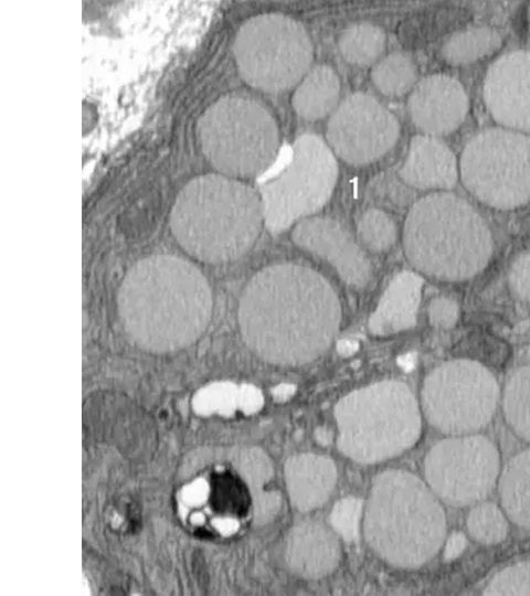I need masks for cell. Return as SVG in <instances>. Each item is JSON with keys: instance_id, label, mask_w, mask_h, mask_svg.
Wrapping results in <instances>:
<instances>
[{"instance_id": "1", "label": "cell", "mask_w": 530, "mask_h": 596, "mask_svg": "<svg viewBox=\"0 0 530 596\" xmlns=\"http://www.w3.org/2000/svg\"><path fill=\"white\" fill-rule=\"evenodd\" d=\"M341 320L337 294L317 272L276 264L258 272L244 288L239 324L248 348L262 359L299 365L321 355Z\"/></svg>"}, {"instance_id": "2", "label": "cell", "mask_w": 530, "mask_h": 596, "mask_svg": "<svg viewBox=\"0 0 530 596\" xmlns=\"http://www.w3.org/2000/svg\"><path fill=\"white\" fill-rule=\"evenodd\" d=\"M121 323L146 350L168 352L194 342L212 315V294L202 273L173 255H152L125 275L117 297Z\"/></svg>"}, {"instance_id": "3", "label": "cell", "mask_w": 530, "mask_h": 596, "mask_svg": "<svg viewBox=\"0 0 530 596\" xmlns=\"http://www.w3.org/2000/svg\"><path fill=\"white\" fill-rule=\"evenodd\" d=\"M264 224L259 195L250 185L223 174L192 179L178 194L170 228L194 258L220 264L246 254Z\"/></svg>"}, {"instance_id": "4", "label": "cell", "mask_w": 530, "mask_h": 596, "mask_svg": "<svg viewBox=\"0 0 530 596\" xmlns=\"http://www.w3.org/2000/svg\"><path fill=\"white\" fill-rule=\"evenodd\" d=\"M403 245L418 270L445 280H464L480 273L492 254V237L481 216L464 199L433 193L409 211Z\"/></svg>"}, {"instance_id": "5", "label": "cell", "mask_w": 530, "mask_h": 596, "mask_svg": "<svg viewBox=\"0 0 530 596\" xmlns=\"http://www.w3.org/2000/svg\"><path fill=\"white\" fill-rule=\"evenodd\" d=\"M364 532L370 546L383 560L414 568L430 561L443 544L445 514L416 476L388 470L374 479Z\"/></svg>"}, {"instance_id": "6", "label": "cell", "mask_w": 530, "mask_h": 596, "mask_svg": "<svg viewBox=\"0 0 530 596\" xmlns=\"http://www.w3.org/2000/svg\"><path fill=\"white\" fill-rule=\"evenodd\" d=\"M335 417L339 449L361 464L401 454L421 433L417 402L399 381H382L349 393L336 405Z\"/></svg>"}, {"instance_id": "7", "label": "cell", "mask_w": 530, "mask_h": 596, "mask_svg": "<svg viewBox=\"0 0 530 596\" xmlns=\"http://www.w3.org/2000/svg\"><path fill=\"white\" fill-rule=\"evenodd\" d=\"M197 137L208 162L231 178H253L274 161L279 148L276 120L257 100L227 95L200 116Z\"/></svg>"}, {"instance_id": "8", "label": "cell", "mask_w": 530, "mask_h": 596, "mask_svg": "<svg viewBox=\"0 0 530 596\" xmlns=\"http://www.w3.org/2000/svg\"><path fill=\"white\" fill-rule=\"evenodd\" d=\"M233 54L245 83L274 94L303 79L310 70L314 49L300 22L280 13H264L241 25Z\"/></svg>"}, {"instance_id": "9", "label": "cell", "mask_w": 530, "mask_h": 596, "mask_svg": "<svg viewBox=\"0 0 530 596\" xmlns=\"http://www.w3.org/2000/svg\"><path fill=\"white\" fill-rule=\"evenodd\" d=\"M338 163L319 136L304 134L293 146L289 162L259 189L264 224L278 234L316 213L329 200Z\"/></svg>"}, {"instance_id": "10", "label": "cell", "mask_w": 530, "mask_h": 596, "mask_svg": "<svg viewBox=\"0 0 530 596\" xmlns=\"http://www.w3.org/2000/svg\"><path fill=\"white\" fill-rule=\"evenodd\" d=\"M465 188L483 203L510 210L530 201V137L501 128L475 135L460 157Z\"/></svg>"}, {"instance_id": "11", "label": "cell", "mask_w": 530, "mask_h": 596, "mask_svg": "<svg viewBox=\"0 0 530 596\" xmlns=\"http://www.w3.org/2000/svg\"><path fill=\"white\" fill-rule=\"evenodd\" d=\"M499 400V386L483 364L452 360L425 379L422 404L428 422L446 434L464 435L486 426Z\"/></svg>"}, {"instance_id": "12", "label": "cell", "mask_w": 530, "mask_h": 596, "mask_svg": "<svg viewBox=\"0 0 530 596\" xmlns=\"http://www.w3.org/2000/svg\"><path fill=\"white\" fill-rule=\"evenodd\" d=\"M499 468L496 446L480 435L444 439L432 447L424 462L432 490L456 507L483 500L491 491Z\"/></svg>"}, {"instance_id": "13", "label": "cell", "mask_w": 530, "mask_h": 596, "mask_svg": "<svg viewBox=\"0 0 530 596\" xmlns=\"http://www.w3.org/2000/svg\"><path fill=\"white\" fill-rule=\"evenodd\" d=\"M400 135L396 117L373 96L358 92L331 114L326 137L333 152L348 163H371L395 145Z\"/></svg>"}, {"instance_id": "14", "label": "cell", "mask_w": 530, "mask_h": 596, "mask_svg": "<svg viewBox=\"0 0 530 596\" xmlns=\"http://www.w3.org/2000/svg\"><path fill=\"white\" fill-rule=\"evenodd\" d=\"M484 99L499 124L517 130H530V51L500 56L488 70Z\"/></svg>"}, {"instance_id": "15", "label": "cell", "mask_w": 530, "mask_h": 596, "mask_svg": "<svg viewBox=\"0 0 530 596\" xmlns=\"http://www.w3.org/2000/svg\"><path fill=\"white\" fill-rule=\"evenodd\" d=\"M292 237L301 248L335 267L349 285L364 287L371 277L370 262L348 231L333 219L316 216L301 220Z\"/></svg>"}, {"instance_id": "16", "label": "cell", "mask_w": 530, "mask_h": 596, "mask_svg": "<svg viewBox=\"0 0 530 596\" xmlns=\"http://www.w3.org/2000/svg\"><path fill=\"white\" fill-rule=\"evenodd\" d=\"M407 110L413 124L426 135H447L465 120L468 97L457 79L434 74L415 85Z\"/></svg>"}, {"instance_id": "17", "label": "cell", "mask_w": 530, "mask_h": 596, "mask_svg": "<svg viewBox=\"0 0 530 596\" xmlns=\"http://www.w3.org/2000/svg\"><path fill=\"white\" fill-rule=\"evenodd\" d=\"M286 562L305 578H320L331 573L340 558L337 538L321 523L301 521L288 533Z\"/></svg>"}, {"instance_id": "18", "label": "cell", "mask_w": 530, "mask_h": 596, "mask_svg": "<svg viewBox=\"0 0 530 596\" xmlns=\"http://www.w3.org/2000/svg\"><path fill=\"white\" fill-rule=\"evenodd\" d=\"M409 185L422 190H447L457 181V161L452 150L430 135L415 136L399 171Z\"/></svg>"}, {"instance_id": "19", "label": "cell", "mask_w": 530, "mask_h": 596, "mask_svg": "<svg viewBox=\"0 0 530 596\" xmlns=\"http://www.w3.org/2000/svg\"><path fill=\"white\" fill-rule=\"evenodd\" d=\"M337 478L335 464L327 457L300 454L285 464V479L293 504L300 511L318 508L329 498Z\"/></svg>"}, {"instance_id": "20", "label": "cell", "mask_w": 530, "mask_h": 596, "mask_svg": "<svg viewBox=\"0 0 530 596\" xmlns=\"http://www.w3.org/2000/svg\"><path fill=\"white\" fill-rule=\"evenodd\" d=\"M423 279L411 272L398 274L389 284L369 320L374 334H390L413 327L421 301Z\"/></svg>"}, {"instance_id": "21", "label": "cell", "mask_w": 530, "mask_h": 596, "mask_svg": "<svg viewBox=\"0 0 530 596\" xmlns=\"http://www.w3.org/2000/svg\"><path fill=\"white\" fill-rule=\"evenodd\" d=\"M340 97V81L328 65L311 67L292 97V105L301 118L318 120L333 113Z\"/></svg>"}, {"instance_id": "22", "label": "cell", "mask_w": 530, "mask_h": 596, "mask_svg": "<svg viewBox=\"0 0 530 596\" xmlns=\"http://www.w3.org/2000/svg\"><path fill=\"white\" fill-rule=\"evenodd\" d=\"M499 493L507 515L530 530V449L508 462L500 477Z\"/></svg>"}, {"instance_id": "23", "label": "cell", "mask_w": 530, "mask_h": 596, "mask_svg": "<svg viewBox=\"0 0 530 596\" xmlns=\"http://www.w3.org/2000/svg\"><path fill=\"white\" fill-rule=\"evenodd\" d=\"M384 31L372 23H354L344 29L339 38V50L347 62L368 66L378 62L385 49Z\"/></svg>"}, {"instance_id": "24", "label": "cell", "mask_w": 530, "mask_h": 596, "mask_svg": "<svg viewBox=\"0 0 530 596\" xmlns=\"http://www.w3.org/2000/svg\"><path fill=\"white\" fill-rule=\"evenodd\" d=\"M501 44L499 34L487 26L466 29L454 33L443 45L442 55L453 65L475 62L491 54Z\"/></svg>"}, {"instance_id": "25", "label": "cell", "mask_w": 530, "mask_h": 596, "mask_svg": "<svg viewBox=\"0 0 530 596\" xmlns=\"http://www.w3.org/2000/svg\"><path fill=\"white\" fill-rule=\"evenodd\" d=\"M502 408L512 430L530 441V364L519 368L508 380Z\"/></svg>"}, {"instance_id": "26", "label": "cell", "mask_w": 530, "mask_h": 596, "mask_svg": "<svg viewBox=\"0 0 530 596\" xmlns=\"http://www.w3.org/2000/svg\"><path fill=\"white\" fill-rule=\"evenodd\" d=\"M416 67L403 53H391L378 61L371 71L375 87L386 96H401L407 93L416 81Z\"/></svg>"}, {"instance_id": "27", "label": "cell", "mask_w": 530, "mask_h": 596, "mask_svg": "<svg viewBox=\"0 0 530 596\" xmlns=\"http://www.w3.org/2000/svg\"><path fill=\"white\" fill-rule=\"evenodd\" d=\"M358 234L367 247L373 252H385L396 240V226L385 212L371 209L365 211L358 223Z\"/></svg>"}, {"instance_id": "28", "label": "cell", "mask_w": 530, "mask_h": 596, "mask_svg": "<svg viewBox=\"0 0 530 596\" xmlns=\"http://www.w3.org/2000/svg\"><path fill=\"white\" fill-rule=\"evenodd\" d=\"M467 528L476 541L484 544H495L506 538L508 524L495 504L483 503L470 511L467 518Z\"/></svg>"}, {"instance_id": "29", "label": "cell", "mask_w": 530, "mask_h": 596, "mask_svg": "<svg viewBox=\"0 0 530 596\" xmlns=\"http://www.w3.org/2000/svg\"><path fill=\"white\" fill-rule=\"evenodd\" d=\"M488 596H529L530 562L518 563L496 574L484 590Z\"/></svg>"}, {"instance_id": "30", "label": "cell", "mask_w": 530, "mask_h": 596, "mask_svg": "<svg viewBox=\"0 0 530 596\" xmlns=\"http://www.w3.org/2000/svg\"><path fill=\"white\" fill-rule=\"evenodd\" d=\"M237 465L246 482L257 492L272 477L268 457L258 448H245L239 453Z\"/></svg>"}, {"instance_id": "31", "label": "cell", "mask_w": 530, "mask_h": 596, "mask_svg": "<svg viewBox=\"0 0 530 596\" xmlns=\"http://www.w3.org/2000/svg\"><path fill=\"white\" fill-rule=\"evenodd\" d=\"M362 510L360 499L348 497L336 503L330 514L335 530L347 541L357 539Z\"/></svg>"}, {"instance_id": "32", "label": "cell", "mask_w": 530, "mask_h": 596, "mask_svg": "<svg viewBox=\"0 0 530 596\" xmlns=\"http://www.w3.org/2000/svg\"><path fill=\"white\" fill-rule=\"evenodd\" d=\"M509 285L518 298L530 301V253L519 256L511 265Z\"/></svg>"}, {"instance_id": "33", "label": "cell", "mask_w": 530, "mask_h": 596, "mask_svg": "<svg viewBox=\"0 0 530 596\" xmlns=\"http://www.w3.org/2000/svg\"><path fill=\"white\" fill-rule=\"evenodd\" d=\"M459 308L457 302L448 297H438L431 301L428 318L432 324L439 328H451L458 319Z\"/></svg>"}, {"instance_id": "34", "label": "cell", "mask_w": 530, "mask_h": 596, "mask_svg": "<svg viewBox=\"0 0 530 596\" xmlns=\"http://www.w3.org/2000/svg\"><path fill=\"white\" fill-rule=\"evenodd\" d=\"M282 503L280 494L277 491H258L254 500L255 522L263 524L273 519Z\"/></svg>"}, {"instance_id": "35", "label": "cell", "mask_w": 530, "mask_h": 596, "mask_svg": "<svg viewBox=\"0 0 530 596\" xmlns=\"http://www.w3.org/2000/svg\"><path fill=\"white\" fill-rule=\"evenodd\" d=\"M464 547H465V538L459 533L454 534L448 540V543L445 549L446 558L456 557L458 554H460Z\"/></svg>"}, {"instance_id": "36", "label": "cell", "mask_w": 530, "mask_h": 596, "mask_svg": "<svg viewBox=\"0 0 530 596\" xmlns=\"http://www.w3.org/2000/svg\"><path fill=\"white\" fill-rule=\"evenodd\" d=\"M295 387L288 384H282L274 389L273 394L277 401H285L293 395Z\"/></svg>"}, {"instance_id": "37", "label": "cell", "mask_w": 530, "mask_h": 596, "mask_svg": "<svg viewBox=\"0 0 530 596\" xmlns=\"http://www.w3.org/2000/svg\"><path fill=\"white\" fill-rule=\"evenodd\" d=\"M315 437L320 445H328L331 441L332 433L326 427H319L315 432Z\"/></svg>"}, {"instance_id": "38", "label": "cell", "mask_w": 530, "mask_h": 596, "mask_svg": "<svg viewBox=\"0 0 530 596\" xmlns=\"http://www.w3.org/2000/svg\"><path fill=\"white\" fill-rule=\"evenodd\" d=\"M358 349V344L353 341H341L338 344V351L342 355H351Z\"/></svg>"}, {"instance_id": "39", "label": "cell", "mask_w": 530, "mask_h": 596, "mask_svg": "<svg viewBox=\"0 0 530 596\" xmlns=\"http://www.w3.org/2000/svg\"><path fill=\"white\" fill-rule=\"evenodd\" d=\"M237 524L234 520H220L219 523H218V528H221V530L224 532V533H231L233 531H235Z\"/></svg>"}, {"instance_id": "40", "label": "cell", "mask_w": 530, "mask_h": 596, "mask_svg": "<svg viewBox=\"0 0 530 596\" xmlns=\"http://www.w3.org/2000/svg\"><path fill=\"white\" fill-rule=\"evenodd\" d=\"M529 19H530V9H529Z\"/></svg>"}]
</instances>
